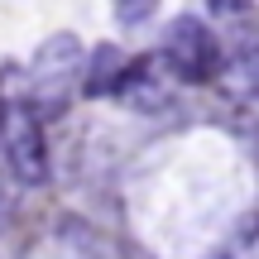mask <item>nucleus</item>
Masks as SVG:
<instances>
[{
  "instance_id": "obj_5",
  "label": "nucleus",
  "mask_w": 259,
  "mask_h": 259,
  "mask_svg": "<svg viewBox=\"0 0 259 259\" xmlns=\"http://www.w3.org/2000/svg\"><path fill=\"white\" fill-rule=\"evenodd\" d=\"M125 77H130V58H125L115 44H101L92 58H87L82 92H87V96H120Z\"/></svg>"
},
{
  "instance_id": "obj_3",
  "label": "nucleus",
  "mask_w": 259,
  "mask_h": 259,
  "mask_svg": "<svg viewBox=\"0 0 259 259\" xmlns=\"http://www.w3.org/2000/svg\"><path fill=\"white\" fill-rule=\"evenodd\" d=\"M163 67L173 82L183 87H202L221 72V38L202 24L197 15H183L173 29H168V44H163Z\"/></svg>"
},
{
  "instance_id": "obj_1",
  "label": "nucleus",
  "mask_w": 259,
  "mask_h": 259,
  "mask_svg": "<svg viewBox=\"0 0 259 259\" xmlns=\"http://www.w3.org/2000/svg\"><path fill=\"white\" fill-rule=\"evenodd\" d=\"M87 77V53L82 44H77V34H53L38 44L34 63H29L24 72V106L38 115V120H48V115L67 111V101H72V92L82 87Z\"/></svg>"
},
{
  "instance_id": "obj_4",
  "label": "nucleus",
  "mask_w": 259,
  "mask_h": 259,
  "mask_svg": "<svg viewBox=\"0 0 259 259\" xmlns=\"http://www.w3.org/2000/svg\"><path fill=\"white\" fill-rule=\"evenodd\" d=\"M163 77H168L163 58H135V63H130L125 87H120V101H125V106H135V111H139V106H144V111L163 106V101H168ZM168 82H173V77H168Z\"/></svg>"
},
{
  "instance_id": "obj_6",
  "label": "nucleus",
  "mask_w": 259,
  "mask_h": 259,
  "mask_svg": "<svg viewBox=\"0 0 259 259\" xmlns=\"http://www.w3.org/2000/svg\"><path fill=\"white\" fill-rule=\"evenodd\" d=\"M115 15H120L125 24H139V19H149V15H154V5H120Z\"/></svg>"
},
{
  "instance_id": "obj_7",
  "label": "nucleus",
  "mask_w": 259,
  "mask_h": 259,
  "mask_svg": "<svg viewBox=\"0 0 259 259\" xmlns=\"http://www.w3.org/2000/svg\"><path fill=\"white\" fill-rule=\"evenodd\" d=\"M250 92L259 96V58H254V63H250Z\"/></svg>"
},
{
  "instance_id": "obj_2",
  "label": "nucleus",
  "mask_w": 259,
  "mask_h": 259,
  "mask_svg": "<svg viewBox=\"0 0 259 259\" xmlns=\"http://www.w3.org/2000/svg\"><path fill=\"white\" fill-rule=\"evenodd\" d=\"M0 158L5 173L19 187H44L48 183V144H44V120L24 106V96L0 101Z\"/></svg>"
}]
</instances>
